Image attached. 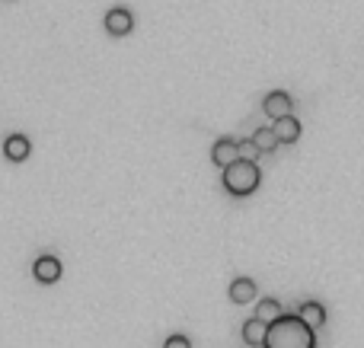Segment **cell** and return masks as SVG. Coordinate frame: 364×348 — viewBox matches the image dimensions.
<instances>
[{"instance_id": "8992f818", "label": "cell", "mask_w": 364, "mask_h": 348, "mask_svg": "<svg viewBox=\"0 0 364 348\" xmlns=\"http://www.w3.org/2000/svg\"><path fill=\"white\" fill-rule=\"evenodd\" d=\"M134 29V17L128 7H112L106 13V33L112 35H128Z\"/></svg>"}, {"instance_id": "3957f363", "label": "cell", "mask_w": 364, "mask_h": 348, "mask_svg": "<svg viewBox=\"0 0 364 348\" xmlns=\"http://www.w3.org/2000/svg\"><path fill=\"white\" fill-rule=\"evenodd\" d=\"M262 109H265V116L272 118V122H278V118H288L291 116L294 100H291L284 90H275V93H269V96L262 100Z\"/></svg>"}, {"instance_id": "7a4b0ae2", "label": "cell", "mask_w": 364, "mask_h": 348, "mask_svg": "<svg viewBox=\"0 0 364 348\" xmlns=\"http://www.w3.org/2000/svg\"><path fill=\"white\" fill-rule=\"evenodd\" d=\"M259 183H262L259 166L253 163V160H243V157L221 173V185L230 192L233 199H246V195H253V192L259 189Z\"/></svg>"}, {"instance_id": "52a82bcc", "label": "cell", "mask_w": 364, "mask_h": 348, "mask_svg": "<svg viewBox=\"0 0 364 348\" xmlns=\"http://www.w3.org/2000/svg\"><path fill=\"white\" fill-rule=\"evenodd\" d=\"M298 320L307 326V329H320V326L326 323V310H323V304H316V300H307L304 307L298 310Z\"/></svg>"}, {"instance_id": "277c9868", "label": "cell", "mask_w": 364, "mask_h": 348, "mask_svg": "<svg viewBox=\"0 0 364 348\" xmlns=\"http://www.w3.org/2000/svg\"><path fill=\"white\" fill-rule=\"evenodd\" d=\"M211 160H215V166L227 170L230 163H237V160H240V144L233 141V138H217L215 147H211Z\"/></svg>"}, {"instance_id": "9a60e30c", "label": "cell", "mask_w": 364, "mask_h": 348, "mask_svg": "<svg viewBox=\"0 0 364 348\" xmlns=\"http://www.w3.org/2000/svg\"><path fill=\"white\" fill-rule=\"evenodd\" d=\"M256 154H259V150L253 147V141H243V144H240V157H243V160H249V157H256Z\"/></svg>"}, {"instance_id": "5bb4252c", "label": "cell", "mask_w": 364, "mask_h": 348, "mask_svg": "<svg viewBox=\"0 0 364 348\" xmlns=\"http://www.w3.org/2000/svg\"><path fill=\"white\" fill-rule=\"evenodd\" d=\"M163 348H192V342L185 339V336H179V332H176V336H170V339L163 342Z\"/></svg>"}, {"instance_id": "30bf717a", "label": "cell", "mask_w": 364, "mask_h": 348, "mask_svg": "<svg viewBox=\"0 0 364 348\" xmlns=\"http://www.w3.org/2000/svg\"><path fill=\"white\" fill-rule=\"evenodd\" d=\"M3 154H7V160H26L29 157V138L26 134H7Z\"/></svg>"}, {"instance_id": "8fae6325", "label": "cell", "mask_w": 364, "mask_h": 348, "mask_svg": "<svg viewBox=\"0 0 364 348\" xmlns=\"http://www.w3.org/2000/svg\"><path fill=\"white\" fill-rule=\"evenodd\" d=\"M282 316H284V310H282V304H278V300H275V297H265L262 304H259V307H256V320H259V323H265V326L278 323Z\"/></svg>"}, {"instance_id": "ba28073f", "label": "cell", "mask_w": 364, "mask_h": 348, "mask_svg": "<svg viewBox=\"0 0 364 348\" xmlns=\"http://www.w3.org/2000/svg\"><path fill=\"white\" fill-rule=\"evenodd\" d=\"M272 131H275V138H278V144H294V141H300V122H298L294 116L278 118V122L272 125Z\"/></svg>"}, {"instance_id": "7c38bea8", "label": "cell", "mask_w": 364, "mask_h": 348, "mask_svg": "<svg viewBox=\"0 0 364 348\" xmlns=\"http://www.w3.org/2000/svg\"><path fill=\"white\" fill-rule=\"evenodd\" d=\"M265 332H269V326L259 323L256 316H253V320H246V323H243V342H246V345H253V348H259L265 342Z\"/></svg>"}, {"instance_id": "9c48e42d", "label": "cell", "mask_w": 364, "mask_h": 348, "mask_svg": "<svg viewBox=\"0 0 364 348\" xmlns=\"http://www.w3.org/2000/svg\"><path fill=\"white\" fill-rule=\"evenodd\" d=\"M256 297V282L253 278H233L230 282V300L233 304H249Z\"/></svg>"}, {"instance_id": "4fadbf2b", "label": "cell", "mask_w": 364, "mask_h": 348, "mask_svg": "<svg viewBox=\"0 0 364 348\" xmlns=\"http://www.w3.org/2000/svg\"><path fill=\"white\" fill-rule=\"evenodd\" d=\"M249 141H253V147H256L259 154H272V150L278 147V138H275L272 128H259V131L253 134Z\"/></svg>"}, {"instance_id": "5b68a950", "label": "cell", "mask_w": 364, "mask_h": 348, "mask_svg": "<svg viewBox=\"0 0 364 348\" xmlns=\"http://www.w3.org/2000/svg\"><path fill=\"white\" fill-rule=\"evenodd\" d=\"M33 272H35V278H39L42 284L58 282L61 278V259L51 256V253H42V256L33 262Z\"/></svg>"}, {"instance_id": "6da1fadb", "label": "cell", "mask_w": 364, "mask_h": 348, "mask_svg": "<svg viewBox=\"0 0 364 348\" xmlns=\"http://www.w3.org/2000/svg\"><path fill=\"white\" fill-rule=\"evenodd\" d=\"M262 348H316V332L307 329L298 320V313L294 316L284 313L278 323L269 326Z\"/></svg>"}]
</instances>
